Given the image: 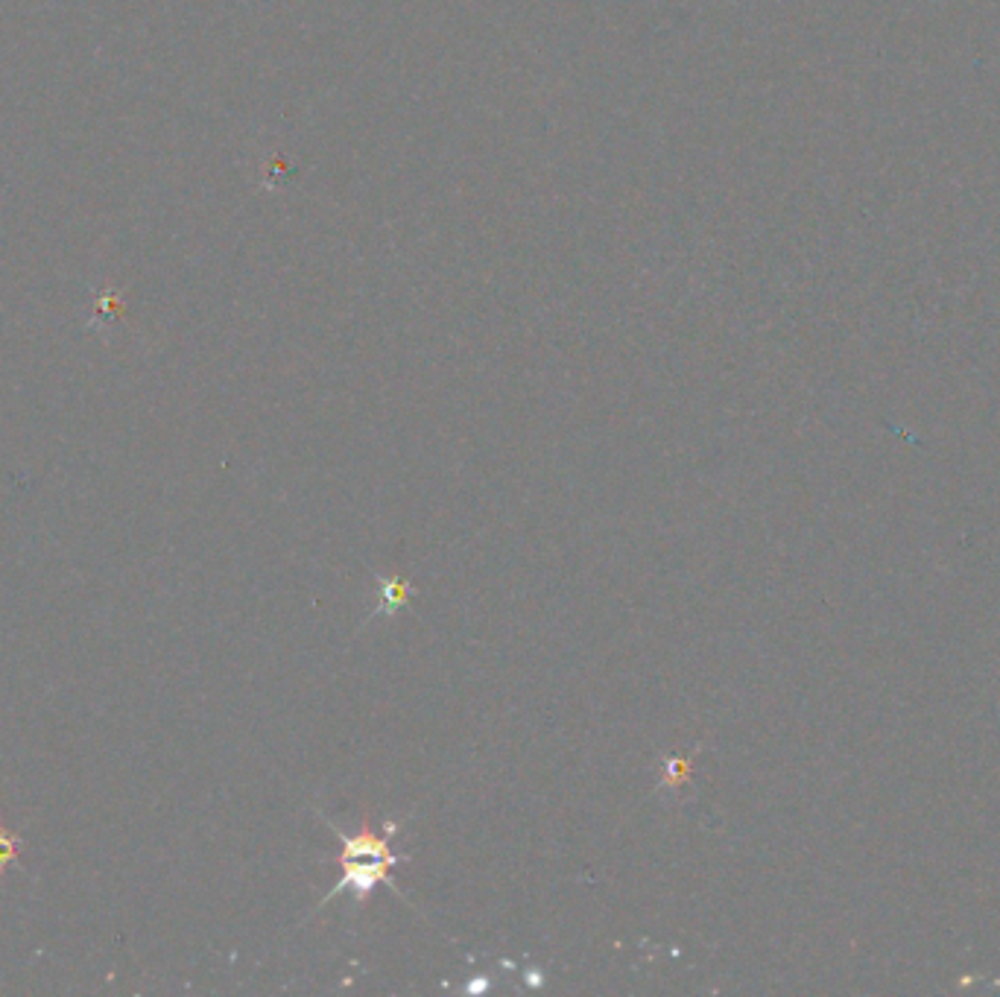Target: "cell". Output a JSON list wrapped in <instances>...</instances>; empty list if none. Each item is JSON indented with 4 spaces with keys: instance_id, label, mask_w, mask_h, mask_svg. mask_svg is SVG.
<instances>
[{
    "instance_id": "obj_1",
    "label": "cell",
    "mask_w": 1000,
    "mask_h": 997,
    "mask_svg": "<svg viewBox=\"0 0 1000 997\" xmlns=\"http://www.w3.org/2000/svg\"><path fill=\"white\" fill-rule=\"evenodd\" d=\"M334 831H337V825H334ZM395 834H398V822H386L384 831H372V825L363 822L360 831H354L351 837L337 831V837L343 843V854H340L343 878L334 883V889L322 898L319 907H325L337 892H346V889H351L354 901H366L378 883H392L386 881V872L401 860L389 851V843H392Z\"/></svg>"
},
{
    "instance_id": "obj_4",
    "label": "cell",
    "mask_w": 1000,
    "mask_h": 997,
    "mask_svg": "<svg viewBox=\"0 0 1000 997\" xmlns=\"http://www.w3.org/2000/svg\"><path fill=\"white\" fill-rule=\"evenodd\" d=\"M12 854H15V848H12V843H9V840L0 834V866H3V863H9V860H12Z\"/></svg>"
},
{
    "instance_id": "obj_3",
    "label": "cell",
    "mask_w": 1000,
    "mask_h": 997,
    "mask_svg": "<svg viewBox=\"0 0 1000 997\" xmlns=\"http://www.w3.org/2000/svg\"><path fill=\"white\" fill-rule=\"evenodd\" d=\"M688 772H691V761H685V758H679V761H667V764H664V781H667L670 787H679V784L685 781Z\"/></svg>"
},
{
    "instance_id": "obj_2",
    "label": "cell",
    "mask_w": 1000,
    "mask_h": 997,
    "mask_svg": "<svg viewBox=\"0 0 1000 997\" xmlns=\"http://www.w3.org/2000/svg\"><path fill=\"white\" fill-rule=\"evenodd\" d=\"M410 597H413V582L407 576L401 574H381L378 576V612L375 614H386L392 617L395 612L407 609L410 606Z\"/></svg>"
}]
</instances>
